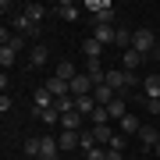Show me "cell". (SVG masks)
<instances>
[{
    "mask_svg": "<svg viewBox=\"0 0 160 160\" xmlns=\"http://www.w3.org/2000/svg\"><path fill=\"white\" fill-rule=\"evenodd\" d=\"M153 157H160V142H157V149H153Z\"/></svg>",
    "mask_w": 160,
    "mask_h": 160,
    "instance_id": "36",
    "label": "cell"
},
{
    "mask_svg": "<svg viewBox=\"0 0 160 160\" xmlns=\"http://www.w3.org/2000/svg\"><path fill=\"white\" fill-rule=\"evenodd\" d=\"M75 160H86V157H75Z\"/></svg>",
    "mask_w": 160,
    "mask_h": 160,
    "instance_id": "37",
    "label": "cell"
},
{
    "mask_svg": "<svg viewBox=\"0 0 160 160\" xmlns=\"http://www.w3.org/2000/svg\"><path fill=\"white\" fill-rule=\"evenodd\" d=\"M139 128H142V121L135 114H125L121 118V135H139Z\"/></svg>",
    "mask_w": 160,
    "mask_h": 160,
    "instance_id": "15",
    "label": "cell"
},
{
    "mask_svg": "<svg viewBox=\"0 0 160 160\" xmlns=\"http://www.w3.org/2000/svg\"><path fill=\"white\" fill-rule=\"evenodd\" d=\"M114 46H118L121 53H125V50H132V29H125V25H118V43H114Z\"/></svg>",
    "mask_w": 160,
    "mask_h": 160,
    "instance_id": "22",
    "label": "cell"
},
{
    "mask_svg": "<svg viewBox=\"0 0 160 160\" xmlns=\"http://www.w3.org/2000/svg\"><path fill=\"white\" fill-rule=\"evenodd\" d=\"M53 107V96L46 89H36V96H32V114H39V110H50Z\"/></svg>",
    "mask_w": 160,
    "mask_h": 160,
    "instance_id": "11",
    "label": "cell"
},
{
    "mask_svg": "<svg viewBox=\"0 0 160 160\" xmlns=\"http://www.w3.org/2000/svg\"><path fill=\"white\" fill-rule=\"evenodd\" d=\"M11 103H14V100H11V96H7V92H4V96H0V110H4V114H7V110H11Z\"/></svg>",
    "mask_w": 160,
    "mask_h": 160,
    "instance_id": "33",
    "label": "cell"
},
{
    "mask_svg": "<svg viewBox=\"0 0 160 160\" xmlns=\"http://www.w3.org/2000/svg\"><path fill=\"white\" fill-rule=\"evenodd\" d=\"M61 125H64V132H78L82 128V114H78V110H75V114H64Z\"/></svg>",
    "mask_w": 160,
    "mask_h": 160,
    "instance_id": "24",
    "label": "cell"
},
{
    "mask_svg": "<svg viewBox=\"0 0 160 160\" xmlns=\"http://www.w3.org/2000/svg\"><path fill=\"white\" fill-rule=\"evenodd\" d=\"M146 110H149V114H153V118H160V100H153V96H146Z\"/></svg>",
    "mask_w": 160,
    "mask_h": 160,
    "instance_id": "31",
    "label": "cell"
},
{
    "mask_svg": "<svg viewBox=\"0 0 160 160\" xmlns=\"http://www.w3.org/2000/svg\"><path fill=\"white\" fill-rule=\"evenodd\" d=\"M149 57H153V61H160V43L153 46V53H149Z\"/></svg>",
    "mask_w": 160,
    "mask_h": 160,
    "instance_id": "35",
    "label": "cell"
},
{
    "mask_svg": "<svg viewBox=\"0 0 160 160\" xmlns=\"http://www.w3.org/2000/svg\"><path fill=\"white\" fill-rule=\"evenodd\" d=\"M118 96H121V92H114V89L107 86V82H103V86H96V89H92V100H96V107H110V103H114Z\"/></svg>",
    "mask_w": 160,
    "mask_h": 160,
    "instance_id": "7",
    "label": "cell"
},
{
    "mask_svg": "<svg viewBox=\"0 0 160 160\" xmlns=\"http://www.w3.org/2000/svg\"><path fill=\"white\" fill-rule=\"evenodd\" d=\"M25 160H32V157H25Z\"/></svg>",
    "mask_w": 160,
    "mask_h": 160,
    "instance_id": "39",
    "label": "cell"
},
{
    "mask_svg": "<svg viewBox=\"0 0 160 160\" xmlns=\"http://www.w3.org/2000/svg\"><path fill=\"white\" fill-rule=\"evenodd\" d=\"M86 11H92L96 25H114V4L110 0H86Z\"/></svg>",
    "mask_w": 160,
    "mask_h": 160,
    "instance_id": "1",
    "label": "cell"
},
{
    "mask_svg": "<svg viewBox=\"0 0 160 160\" xmlns=\"http://www.w3.org/2000/svg\"><path fill=\"white\" fill-rule=\"evenodd\" d=\"M92 139H96V146H110L114 132H110V125H92Z\"/></svg>",
    "mask_w": 160,
    "mask_h": 160,
    "instance_id": "16",
    "label": "cell"
},
{
    "mask_svg": "<svg viewBox=\"0 0 160 160\" xmlns=\"http://www.w3.org/2000/svg\"><path fill=\"white\" fill-rule=\"evenodd\" d=\"M139 142H142L146 149H157V142H160V128H157V125H142V128H139Z\"/></svg>",
    "mask_w": 160,
    "mask_h": 160,
    "instance_id": "8",
    "label": "cell"
},
{
    "mask_svg": "<svg viewBox=\"0 0 160 160\" xmlns=\"http://www.w3.org/2000/svg\"><path fill=\"white\" fill-rule=\"evenodd\" d=\"M89 121H92V125H110V110H107V107H96Z\"/></svg>",
    "mask_w": 160,
    "mask_h": 160,
    "instance_id": "28",
    "label": "cell"
},
{
    "mask_svg": "<svg viewBox=\"0 0 160 160\" xmlns=\"http://www.w3.org/2000/svg\"><path fill=\"white\" fill-rule=\"evenodd\" d=\"M39 160H61V142H57V135H39Z\"/></svg>",
    "mask_w": 160,
    "mask_h": 160,
    "instance_id": "4",
    "label": "cell"
},
{
    "mask_svg": "<svg viewBox=\"0 0 160 160\" xmlns=\"http://www.w3.org/2000/svg\"><path fill=\"white\" fill-rule=\"evenodd\" d=\"M22 11L29 14V22H32V25H39V22H43V14H46V7H43V4H25Z\"/></svg>",
    "mask_w": 160,
    "mask_h": 160,
    "instance_id": "20",
    "label": "cell"
},
{
    "mask_svg": "<svg viewBox=\"0 0 160 160\" xmlns=\"http://www.w3.org/2000/svg\"><path fill=\"white\" fill-rule=\"evenodd\" d=\"M68 89H71V96H75V100H78V96H92V78L82 71L75 82H68Z\"/></svg>",
    "mask_w": 160,
    "mask_h": 160,
    "instance_id": "6",
    "label": "cell"
},
{
    "mask_svg": "<svg viewBox=\"0 0 160 160\" xmlns=\"http://www.w3.org/2000/svg\"><path fill=\"white\" fill-rule=\"evenodd\" d=\"M153 46H157V36L149 32V29H135V32H132V50H139L142 57L153 53Z\"/></svg>",
    "mask_w": 160,
    "mask_h": 160,
    "instance_id": "2",
    "label": "cell"
},
{
    "mask_svg": "<svg viewBox=\"0 0 160 160\" xmlns=\"http://www.w3.org/2000/svg\"><path fill=\"white\" fill-rule=\"evenodd\" d=\"M107 149H118V153H125V135H114V139H110V146Z\"/></svg>",
    "mask_w": 160,
    "mask_h": 160,
    "instance_id": "32",
    "label": "cell"
},
{
    "mask_svg": "<svg viewBox=\"0 0 160 160\" xmlns=\"http://www.w3.org/2000/svg\"><path fill=\"white\" fill-rule=\"evenodd\" d=\"M92 39L96 43H118V25H96V29H92Z\"/></svg>",
    "mask_w": 160,
    "mask_h": 160,
    "instance_id": "9",
    "label": "cell"
},
{
    "mask_svg": "<svg viewBox=\"0 0 160 160\" xmlns=\"http://www.w3.org/2000/svg\"><path fill=\"white\" fill-rule=\"evenodd\" d=\"M14 32L22 36V39H36L39 25H32V22H29V14H25V11H18V14H14Z\"/></svg>",
    "mask_w": 160,
    "mask_h": 160,
    "instance_id": "3",
    "label": "cell"
},
{
    "mask_svg": "<svg viewBox=\"0 0 160 160\" xmlns=\"http://www.w3.org/2000/svg\"><path fill=\"white\" fill-rule=\"evenodd\" d=\"M82 53H86L89 61H100V53H103V43H96V39L89 36V39H82Z\"/></svg>",
    "mask_w": 160,
    "mask_h": 160,
    "instance_id": "18",
    "label": "cell"
},
{
    "mask_svg": "<svg viewBox=\"0 0 160 160\" xmlns=\"http://www.w3.org/2000/svg\"><path fill=\"white\" fill-rule=\"evenodd\" d=\"M43 89L50 92L53 100H64V96H71V89H68V82H64V78H57V75H53V78H46V82H43Z\"/></svg>",
    "mask_w": 160,
    "mask_h": 160,
    "instance_id": "5",
    "label": "cell"
},
{
    "mask_svg": "<svg viewBox=\"0 0 160 160\" xmlns=\"http://www.w3.org/2000/svg\"><path fill=\"white\" fill-rule=\"evenodd\" d=\"M57 142H61V153H71V149H78V132H64L61 128Z\"/></svg>",
    "mask_w": 160,
    "mask_h": 160,
    "instance_id": "12",
    "label": "cell"
},
{
    "mask_svg": "<svg viewBox=\"0 0 160 160\" xmlns=\"http://www.w3.org/2000/svg\"><path fill=\"white\" fill-rule=\"evenodd\" d=\"M78 11H82V7L75 4V0H61V4H57V14L64 18V22H75V18H78Z\"/></svg>",
    "mask_w": 160,
    "mask_h": 160,
    "instance_id": "13",
    "label": "cell"
},
{
    "mask_svg": "<svg viewBox=\"0 0 160 160\" xmlns=\"http://www.w3.org/2000/svg\"><path fill=\"white\" fill-rule=\"evenodd\" d=\"M107 160H125V153H118V149H107Z\"/></svg>",
    "mask_w": 160,
    "mask_h": 160,
    "instance_id": "34",
    "label": "cell"
},
{
    "mask_svg": "<svg viewBox=\"0 0 160 160\" xmlns=\"http://www.w3.org/2000/svg\"><path fill=\"white\" fill-rule=\"evenodd\" d=\"M142 53H139V50H125V53H121V68H125V71H135V68H142Z\"/></svg>",
    "mask_w": 160,
    "mask_h": 160,
    "instance_id": "10",
    "label": "cell"
},
{
    "mask_svg": "<svg viewBox=\"0 0 160 160\" xmlns=\"http://www.w3.org/2000/svg\"><path fill=\"white\" fill-rule=\"evenodd\" d=\"M78 149H82V153L96 149V139H92V128H89V132H78Z\"/></svg>",
    "mask_w": 160,
    "mask_h": 160,
    "instance_id": "26",
    "label": "cell"
},
{
    "mask_svg": "<svg viewBox=\"0 0 160 160\" xmlns=\"http://www.w3.org/2000/svg\"><path fill=\"white\" fill-rule=\"evenodd\" d=\"M53 75H57V78H64V82H75V78H78L82 71L75 68L71 61H61V64H57V71H53Z\"/></svg>",
    "mask_w": 160,
    "mask_h": 160,
    "instance_id": "14",
    "label": "cell"
},
{
    "mask_svg": "<svg viewBox=\"0 0 160 160\" xmlns=\"http://www.w3.org/2000/svg\"><path fill=\"white\" fill-rule=\"evenodd\" d=\"M86 160H107V146H96V149H89Z\"/></svg>",
    "mask_w": 160,
    "mask_h": 160,
    "instance_id": "30",
    "label": "cell"
},
{
    "mask_svg": "<svg viewBox=\"0 0 160 160\" xmlns=\"http://www.w3.org/2000/svg\"><path fill=\"white\" fill-rule=\"evenodd\" d=\"M46 57H50V53H46V46H43V43H36L32 50H29V64H32V68H43Z\"/></svg>",
    "mask_w": 160,
    "mask_h": 160,
    "instance_id": "17",
    "label": "cell"
},
{
    "mask_svg": "<svg viewBox=\"0 0 160 160\" xmlns=\"http://www.w3.org/2000/svg\"><path fill=\"white\" fill-rule=\"evenodd\" d=\"M36 118H39L43 125H61V110H57V107H50V110H39Z\"/></svg>",
    "mask_w": 160,
    "mask_h": 160,
    "instance_id": "25",
    "label": "cell"
},
{
    "mask_svg": "<svg viewBox=\"0 0 160 160\" xmlns=\"http://www.w3.org/2000/svg\"><path fill=\"white\" fill-rule=\"evenodd\" d=\"M157 128H160V118H157Z\"/></svg>",
    "mask_w": 160,
    "mask_h": 160,
    "instance_id": "38",
    "label": "cell"
},
{
    "mask_svg": "<svg viewBox=\"0 0 160 160\" xmlns=\"http://www.w3.org/2000/svg\"><path fill=\"white\" fill-rule=\"evenodd\" d=\"M39 149H43V142H39V135H36V139H25V157L39 160Z\"/></svg>",
    "mask_w": 160,
    "mask_h": 160,
    "instance_id": "27",
    "label": "cell"
},
{
    "mask_svg": "<svg viewBox=\"0 0 160 160\" xmlns=\"http://www.w3.org/2000/svg\"><path fill=\"white\" fill-rule=\"evenodd\" d=\"M75 110H78L82 118H92V110H96V100H92V96H78V100H75Z\"/></svg>",
    "mask_w": 160,
    "mask_h": 160,
    "instance_id": "19",
    "label": "cell"
},
{
    "mask_svg": "<svg viewBox=\"0 0 160 160\" xmlns=\"http://www.w3.org/2000/svg\"><path fill=\"white\" fill-rule=\"evenodd\" d=\"M14 57L18 53L11 50V46H0V64H4V68H14Z\"/></svg>",
    "mask_w": 160,
    "mask_h": 160,
    "instance_id": "29",
    "label": "cell"
},
{
    "mask_svg": "<svg viewBox=\"0 0 160 160\" xmlns=\"http://www.w3.org/2000/svg\"><path fill=\"white\" fill-rule=\"evenodd\" d=\"M142 89H146V96H153V100H160V75H146Z\"/></svg>",
    "mask_w": 160,
    "mask_h": 160,
    "instance_id": "21",
    "label": "cell"
},
{
    "mask_svg": "<svg viewBox=\"0 0 160 160\" xmlns=\"http://www.w3.org/2000/svg\"><path fill=\"white\" fill-rule=\"evenodd\" d=\"M107 110H110V121H121V118H125V114H128V107H125V96H118V100H114V103H110V107H107Z\"/></svg>",
    "mask_w": 160,
    "mask_h": 160,
    "instance_id": "23",
    "label": "cell"
}]
</instances>
